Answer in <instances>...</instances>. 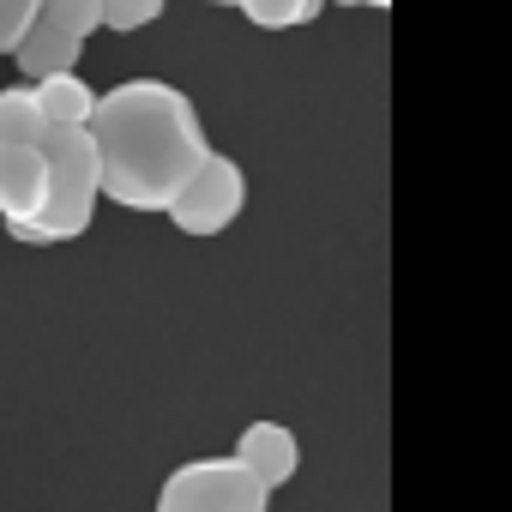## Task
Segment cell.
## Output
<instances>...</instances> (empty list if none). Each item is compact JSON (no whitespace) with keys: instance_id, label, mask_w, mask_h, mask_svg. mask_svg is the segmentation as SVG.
Masks as SVG:
<instances>
[{"instance_id":"7","label":"cell","mask_w":512,"mask_h":512,"mask_svg":"<svg viewBox=\"0 0 512 512\" xmlns=\"http://www.w3.org/2000/svg\"><path fill=\"white\" fill-rule=\"evenodd\" d=\"M79 49H85V43H73L67 31H55V25H43V19H37V25L19 37L13 61H19V73H25L31 85H43V79L73 73V67H79Z\"/></svg>"},{"instance_id":"5","label":"cell","mask_w":512,"mask_h":512,"mask_svg":"<svg viewBox=\"0 0 512 512\" xmlns=\"http://www.w3.org/2000/svg\"><path fill=\"white\" fill-rule=\"evenodd\" d=\"M260 488H284L296 470H302V440H296V428H284V422H247L241 434H235V452H229Z\"/></svg>"},{"instance_id":"4","label":"cell","mask_w":512,"mask_h":512,"mask_svg":"<svg viewBox=\"0 0 512 512\" xmlns=\"http://www.w3.org/2000/svg\"><path fill=\"white\" fill-rule=\"evenodd\" d=\"M247 205V175L235 157L223 151H205V163L181 181V193L169 199V223L181 235H223Z\"/></svg>"},{"instance_id":"3","label":"cell","mask_w":512,"mask_h":512,"mask_svg":"<svg viewBox=\"0 0 512 512\" xmlns=\"http://www.w3.org/2000/svg\"><path fill=\"white\" fill-rule=\"evenodd\" d=\"M151 512H272V488H260L229 452L223 458H187L163 476Z\"/></svg>"},{"instance_id":"1","label":"cell","mask_w":512,"mask_h":512,"mask_svg":"<svg viewBox=\"0 0 512 512\" xmlns=\"http://www.w3.org/2000/svg\"><path fill=\"white\" fill-rule=\"evenodd\" d=\"M85 139L97 151V193L127 211H169L211 139L193 97L169 79H121L91 103Z\"/></svg>"},{"instance_id":"14","label":"cell","mask_w":512,"mask_h":512,"mask_svg":"<svg viewBox=\"0 0 512 512\" xmlns=\"http://www.w3.org/2000/svg\"><path fill=\"white\" fill-rule=\"evenodd\" d=\"M344 7H374V13H386V7H392V0H344Z\"/></svg>"},{"instance_id":"2","label":"cell","mask_w":512,"mask_h":512,"mask_svg":"<svg viewBox=\"0 0 512 512\" xmlns=\"http://www.w3.org/2000/svg\"><path fill=\"white\" fill-rule=\"evenodd\" d=\"M43 151V169H49V199L31 223H7L13 241L25 247H61V241H79L97 217V151L85 139V127H43L37 139Z\"/></svg>"},{"instance_id":"6","label":"cell","mask_w":512,"mask_h":512,"mask_svg":"<svg viewBox=\"0 0 512 512\" xmlns=\"http://www.w3.org/2000/svg\"><path fill=\"white\" fill-rule=\"evenodd\" d=\"M49 199V169L37 145H7L0 151V223H31Z\"/></svg>"},{"instance_id":"15","label":"cell","mask_w":512,"mask_h":512,"mask_svg":"<svg viewBox=\"0 0 512 512\" xmlns=\"http://www.w3.org/2000/svg\"><path fill=\"white\" fill-rule=\"evenodd\" d=\"M211 7H235V0H211Z\"/></svg>"},{"instance_id":"12","label":"cell","mask_w":512,"mask_h":512,"mask_svg":"<svg viewBox=\"0 0 512 512\" xmlns=\"http://www.w3.org/2000/svg\"><path fill=\"white\" fill-rule=\"evenodd\" d=\"M163 19V0H103V31H145Z\"/></svg>"},{"instance_id":"13","label":"cell","mask_w":512,"mask_h":512,"mask_svg":"<svg viewBox=\"0 0 512 512\" xmlns=\"http://www.w3.org/2000/svg\"><path fill=\"white\" fill-rule=\"evenodd\" d=\"M37 13H43V0H0V55L19 49V37L37 25Z\"/></svg>"},{"instance_id":"8","label":"cell","mask_w":512,"mask_h":512,"mask_svg":"<svg viewBox=\"0 0 512 512\" xmlns=\"http://www.w3.org/2000/svg\"><path fill=\"white\" fill-rule=\"evenodd\" d=\"M31 97H37L43 127H85V121H91V103H97V91H91L79 73L43 79V85H31Z\"/></svg>"},{"instance_id":"10","label":"cell","mask_w":512,"mask_h":512,"mask_svg":"<svg viewBox=\"0 0 512 512\" xmlns=\"http://www.w3.org/2000/svg\"><path fill=\"white\" fill-rule=\"evenodd\" d=\"M247 25L260 31H296V25H314L326 0H235Z\"/></svg>"},{"instance_id":"11","label":"cell","mask_w":512,"mask_h":512,"mask_svg":"<svg viewBox=\"0 0 512 512\" xmlns=\"http://www.w3.org/2000/svg\"><path fill=\"white\" fill-rule=\"evenodd\" d=\"M37 19L55 25V31H67L73 43H85V37L103 31V0H43V13H37Z\"/></svg>"},{"instance_id":"9","label":"cell","mask_w":512,"mask_h":512,"mask_svg":"<svg viewBox=\"0 0 512 512\" xmlns=\"http://www.w3.org/2000/svg\"><path fill=\"white\" fill-rule=\"evenodd\" d=\"M37 139H43V115H37L31 85H7L0 91V151L7 145H37Z\"/></svg>"}]
</instances>
